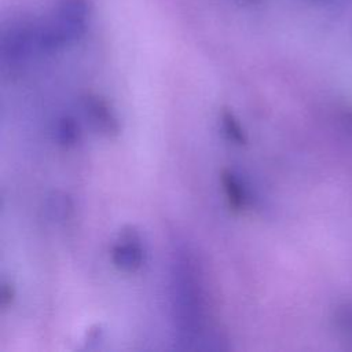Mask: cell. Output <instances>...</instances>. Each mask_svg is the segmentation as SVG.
Segmentation results:
<instances>
[{"label": "cell", "mask_w": 352, "mask_h": 352, "mask_svg": "<svg viewBox=\"0 0 352 352\" xmlns=\"http://www.w3.org/2000/svg\"><path fill=\"white\" fill-rule=\"evenodd\" d=\"M170 298L177 341L184 349H221V336L208 324L202 276L192 254L177 248L170 270Z\"/></svg>", "instance_id": "cell-1"}, {"label": "cell", "mask_w": 352, "mask_h": 352, "mask_svg": "<svg viewBox=\"0 0 352 352\" xmlns=\"http://www.w3.org/2000/svg\"><path fill=\"white\" fill-rule=\"evenodd\" d=\"M111 260L114 265L124 272H135L144 263V249L139 232L132 228H124L111 248Z\"/></svg>", "instance_id": "cell-2"}, {"label": "cell", "mask_w": 352, "mask_h": 352, "mask_svg": "<svg viewBox=\"0 0 352 352\" xmlns=\"http://www.w3.org/2000/svg\"><path fill=\"white\" fill-rule=\"evenodd\" d=\"M82 110L95 131L104 136H117L120 122L110 104L99 95L88 94L82 98Z\"/></svg>", "instance_id": "cell-3"}, {"label": "cell", "mask_w": 352, "mask_h": 352, "mask_svg": "<svg viewBox=\"0 0 352 352\" xmlns=\"http://www.w3.org/2000/svg\"><path fill=\"white\" fill-rule=\"evenodd\" d=\"M220 180L230 208L235 212L243 210L249 202L248 190L243 182L238 177L236 173H234L230 169H223Z\"/></svg>", "instance_id": "cell-4"}, {"label": "cell", "mask_w": 352, "mask_h": 352, "mask_svg": "<svg viewBox=\"0 0 352 352\" xmlns=\"http://www.w3.org/2000/svg\"><path fill=\"white\" fill-rule=\"evenodd\" d=\"M80 126L70 116H63L58 120L55 126V136L59 144L65 147L74 146L80 140Z\"/></svg>", "instance_id": "cell-5"}, {"label": "cell", "mask_w": 352, "mask_h": 352, "mask_svg": "<svg viewBox=\"0 0 352 352\" xmlns=\"http://www.w3.org/2000/svg\"><path fill=\"white\" fill-rule=\"evenodd\" d=\"M220 122H221L224 135L230 142L235 144H246L248 142L246 133L232 111H230L228 109H224L220 114Z\"/></svg>", "instance_id": "cell-6"}, {"label": "cell", "mask_w": 352, "mask_h": 352, "mask_svg": "<svg viewBox=\"0 0 352 352\" xmlns=\"http://www.w3.org/2000/svg\"><path fill=\"white\" fill-rule=\"evenodd\" d=\"M334 322L337 329L346 337L352 338V304L344 302L337 307L334 314Z\"/></svg>", "instance_id": "cell-7"}, {"label": "cell", "mask_w": 352, "mask_h": 352, "mask_svg": "<svg viewBox=\"0 0 352 352\" xmlns=\"http://www.w3.org/2000/svg\"><path fill=\"white\" fill-rule=\"evenodd\" d=\"M0 297H1V305L7 307L14 300V287L10 283H3L1 286V292H0Z\"/></svg>", "instance_id": "cell-8"}, {"label": "cell", "mask_w": 352, "mask_h": 352, "mask_svg": "<svg viewBox=\"0 0 352 352\" xmlns=\"http://www.w3.org/2000/svg\"><path fill=\"white\" fill-rule=\"evenodd\" d=\"M348 118H349V121L352 122V113H349V114H348Z\"/></svg>", "instance_id": "cell-9"}]
</instances>
